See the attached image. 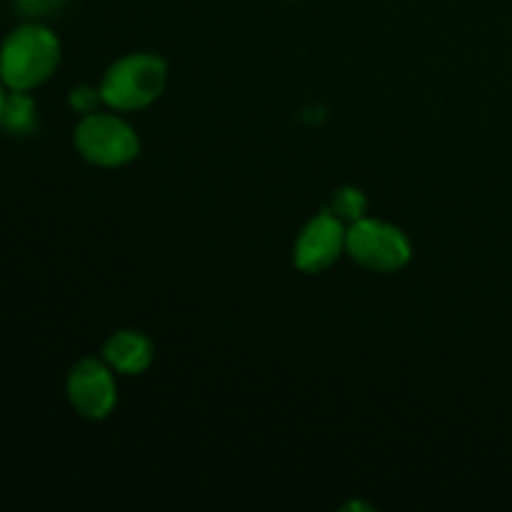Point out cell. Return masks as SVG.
Listing matches in <instances>:
<instances>
[{"label":"cell","mask_w":512,"mask_h":512,"mask_svg":"<svg viewBox=\"0 0 512 512\" xmlns=\"http://www.w3.org/2000/svg\"><path fill=\"white\" fill-rule=\"evenodd\" d=\"M58 63V38L40 23L20 25L0 45V80L8 90L30 93L55 73Z\"/></svg>","instance_id":"6da1fadb"},{"label":"cell","mask_w":512,"mask_h":512,"mask_svg":"<svg viewBox=\"0 0 512 512\" xmlns=\"http://www.w3.org/2000/svg\"><path fill=\"white\" fill-rule=\"evenodd\" d=\"M165 78L168 70L160 58L148 53L128 55L108 68L100 83V98L115 110H140L158 100Z\"/></svg>","instance_id":"7a4b0ae2"},{"label":"cell","mask_w":512,"mask_h":512,"mask_svg":"<svg viewBox=\"0 0 512 512\" xmlns=\"http://www.w3.org/2000/svg\"><path fill=\"white\" fill-rule=\"evenodd\" d=\"M75 148L88 163L100 168H118L138 155L140 140L118 115L88 113L75 128Z\"/></svg>","instance_id":"3957f363"},{"label":"cell","mask_w":512,"mask_h":512,"mask_svg":"<svg viewBox=\"0 0 512 512\" xmlns=\"http://www.w3.org/2000/svg\"><path fill=\"white\" fill-rule=\"evenodd\" d=\"M345 250L355 263L375 273H395L410 260V243L403 230L373 218H360L350 225Z\"/></svg>","instance_id":"277c9868"},{"label":"cell","mask_w":512,"mask_h":512,"mask_svg":"<svg viewBox=\"0 0 512 512\" xmlns=\"http://www.w3.org/2000/svg\"><path fill=\"white\" fill-rule=\"evenodd\" d=\"M68 400L80 418H108L118 400L110 365L95 358H85L73 365L68 375Z\"/></svg>","instance_id":"5b68a950"},{"label":"cell","mask_w":512,"mask_h":512,"mask_svg":"<svg viewBox=\"0 0 512 512\" xmlns=\"http://www.w3.org/2000/svg\"><path fill=\"white\" fill-rule=\"evenodd\" d=\"M348 230L333 213H320L310 220L295 243V265L303 273H323L340 258Z\"/></svg>","instance_id":"8992f818"},{"label":"cell","mask_w":512,"mask_h":512,"mask_svg":"<svg viewBox=\"0 0 512 512\" xmlns=\"http://www.w3.org/2000/svg\"><path fill=\"white\" fill-rule=\"evenodd\" d=\"M105 363L123 375H140L153 363V343L138 330H120L105 343Z\"/></svg>","instance_id":"52a82bcc"},{"label":"cell","mask_w":512,"mask_h":512,"mask_svg":"<svg viewBox=\"0 0 512 512\" xmlns=\"http://www.w3.org/2000/svg\"><path fill=\"white\" fill-rule=\"evenodd\" d=\"M0 128L10 135H30L35 128V103L23 90H10L0 110Z\"/></svg>","instance_id":"ba28073f"},{"label":"cell","mask_w":512,"mask_h":512,"mask_svg":"<svg viewBox=\"0 0 512 512\" xmlns=\"http://www.w3.org/2000/svg\"><path fill=\"white\" fill-rule=\"evenodd\" d=\"M330 213L335 218H340L343 223L353 225L355 220L363 218L365 213V195L355 188H340L333 195V203H330Z\"/></svg>","instance_id":"9c48e42d"},{"label":"cell","mask_w":512,"mask_h":512,"mask_svg":"<svg viewBox=\"0 0 512 512\" xmlns=\"http://www.w3.org/2000/svg\"><path fill=\"white\" fill-rule=\"evenodd\" d=\"M100 90H95V88H75L73 93H70V105H73L75 110H78V113H83V115H88V113H95V108H98V103H100Z\"/></svg>","instance_id":"30bf717a"},{"label":"cell","mask_w":512,"mask_h":512,"mask_svg":"<svg viewBox=\"0 0 512 512\" xmlns=\"http://www.w3.org/2000/svg\"><path fill=\"white\" fill-rule=\"evenodd\" d=\"M58 5L60 0H18V8L25 15H45L58 8Z\"/></svg>","instance_id":"8fae6325"},{"label":"cell","mask_w":512,"mask_h":512,"mask_svg":"<svg viewBox=\"0 0 512 512\" xmlns=\"http://www.w3.org/2000/svg\"><path fill=\"white\" fill-rule=\"evenodd\" d=\"M5 85H3V80H0V110H3V103H5Z\"/></svg>","instance_id":"7c38bea8"}]
</instances>
